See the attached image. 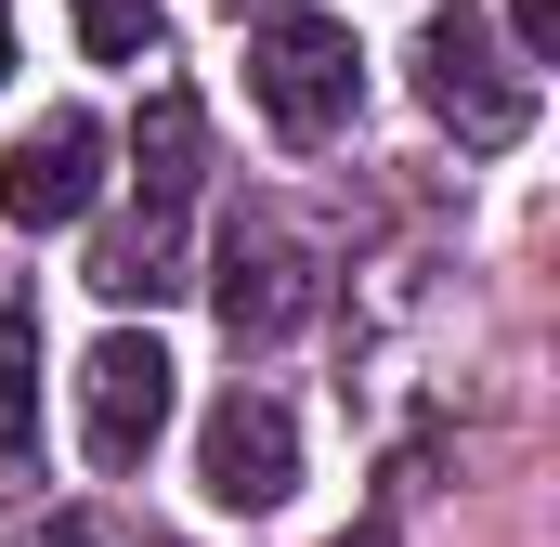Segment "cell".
<instances>
[{
    "mask_svg": "<svg viewBox=\"0 0 560 547\" xmlns=\"http://www.w3.org/2000/svg\"><path fill=\"white\" fill-rule=\"evenodd\" d=\"M418 92H430V118L469 143V156H509V143L535 131V66H509L469 13H430L418 26Z\"/></svg>",
    "mask_w": 560,
    "mask_h": 547,
    "instance_id": "1",
    "label": "cell"
},
{
    "mask_svg": "<svg viewBox=\"0 0 560 547\" xmlns=\"http://www.w3.org/2000/svg\"><path fill=\"white\" fill-rule=\"evenodd\" d=\"M352 26H326V13H275V26H248V92H261V118L287 143H326L352 118Z\"/></svg>",
    "mask_w": 560,
    "mask_h": 547,
    "instance_id": "2",
    "label": "cell"
},
{
    "mask_svg": "<svg viewBox=\"0 0 560 547\" xmlns=\"http://www.w3.org/2000/svg\"><path fill=\"white\" fill-rule=\"evenodd\" d=\"M209 300H222L235 339H287L313 313V235L287 209H235L222 222V261H209Z\"/></svg>",
    "mask_w": 560,
    "mask_h": 547,
    "instance_id": "3",
    "label": "cell"
},
{
    "mask_svg": "<svg viewBox=\"0 0 560 547\" xmlns=\"http://www.w3.org/2000/svg\"><path fill=\"white\" fill-rule=\"evenodd\" d=\"M170 430V352L156 339H92V365H79V443H92V469H143V443Z\"/></svg>",
    "mask_w": 560,
    "mask_h": 547,
    "instance_id": "4",
    "label": "cell"
},
{
    "mask_svg": "<svg viewBox=\"0 0 560 547\" xmlns=\"http://www.w3.org/2000/svg\"><path fill=\"white\" fill-rule=\"evenodd\" d=\"M105 196V118H79V105H52L39 131L0 156V209L26 222V235H52V222H79Z\"/></svg>",
    "mask_w": 560,
    "mask_h": 547,
    "instance_id": "5",
    "label": "cell"
},
{
    "mask_svg": "<svg viewBox=\"0 0 560 547\" xmlns=\"http://www.w3.org/2000/svg\"><path fill=\"white\" fill-rule=\"evenodd\" d=\"M196 482H209L222 509H287V482H300V430H287L275 392H222V405H209Z\"/></svg>",
    "mask_w": 560,
    "mask_h": 547,
    "instance_id": "6",
    "label": "cell"
},
{
    "mask_svg": "<svg viewBox=\"0 0 560 547\" xmlns=\"http://www.w3.org/2000/svg\"><path fill=\"white\" fill-rule=\"evenodd\" d=\"M131 156H143V222H170V209L196 196V105H183V92H156Z\"/></svg>",
    "mask_w": 560,
    "mask_h": 547,
    "instance_id": "7",
    "label": "cell"
},
{
    "mask_svg": "<svg viewBox=\"0 0 560 547\" xmlns=\"http://www.w3.org/2000/svg\"><path fill=\"white\" fill-rule=\"evenodd\" d=\"M39 443V313H0V456Z\"/></svg>",
    "mask_w": 560,
    "mask_h": 547,
    "instance_id": "8",
    "label": "cell"
},
{
    "mask_svg": "<svg viewBox=\"0 0 560 547\" xmlns=\"http://www.w3.org/2000/svg\"><path fill=\"white\" fill-rule=\"evenodd\" d=\"M92 287H105V300H170V287H183V274H170V222L105 235V248H92Z\"/></svg>",
    "mask_w": 560,
    "mask_h": 547,
    "instance_id": "9",
    "label": "cell"
},
{
    "mask_svg": "<svg viewBox=\"0 0 560 547\" xmlns=\"http://www.w3.org/2000/svg\"><path fill=\"white\" fill-rule=\"evenodd\" d=\"M79 39H92L105 66H131L143 39H156V0H79Z\"/></svg>",
    "mask_w": 560,
    "mask_h": 547,
    "instance_id": "10",
    "label": "cell"
},
{
    "mask_svg": "<svg viewBox=\"0 0 560 547\" xmlns=\"http://www.w3.org/2000/svg\"><path fill=\"white\" fill-rule=\"evenodd\" d=\"M509 26H522V53H560V0H509Z\"/></svg>",
    "mask_w": 560,
    "mask_h": 547,
    "instance_id": "11",
    "label": "cell"
},
{
    "mask_svg": "<svg viewBox=\"0 0 560 547\" xmlns=\"http://www.w3.org/2000/svg\"><path fill=\"white\" fill-rule=\"evenodd\" d=\"M39 547H92V522H52V535H39Z\"/></svg>",
    "mask_w": 560,
    "mask_h": 547,
    "instance_id": "12",
    "label": "cell"
},
{
    "mask_svg": "<svg viewBox=\"0 0 560 547\" xmlns=\"http://www.w3.org/2000/svg\"><path fill=\"white\" fill-rule=\"evenodd\" d=\"M0 66H13V26H0Z\"/></svg>",
    "mask_w": 560,
    "mask_h": 547,
    "instance_id": "13",
    "label": "cell"
},
{
    "mask_svg": "<svg viewBox=\"0 0 560 547\" xmlns=\"http://www.w3.org/2000/svg\"><path fill=\"white\" fill-rule=\"evenodd\" d=\"M339 547H378V535H339Z\"/></svg>",
    "mask_w": 560,
    "mask_h": 547,
    "instance_id": "14",
    "label": "cell"
},
{
    "mask_svg": "<svg viewBox=\"0 0 560 547\" xmlns=\"http://www.w3.org/2000/svg\"><path fill=\"white\" fill-rule=\"evenodd\" d=\"M235 13H248V0H235Z\"/></svg>",
    "mask_w": 560,
    "mask_h": 547,
    "instance_id": "15",
    "label": "cell"
}]
</instances>
